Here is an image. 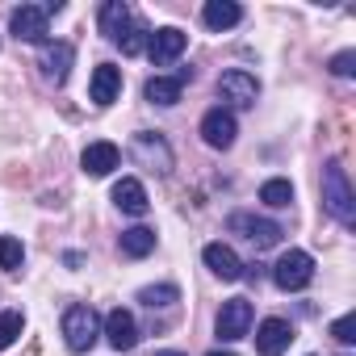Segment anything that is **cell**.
<instances>
[{
  "instance_id": "cell-1",
  "label": "cell",
  "mask_w": 356,
  "mask_h": 356,
  "mask_svg": "<svg viewBox=\"0 0 356 356\" xmlns=\"http://www.w3.org/2000/svg\"><path fill=\"white\" fill-rule=\"evenodd\" d=\"M323 210H327L343 231H352V227H356V197H352L348 172H343V163H339V159H331V163L323 168Z\"/></svg>"
},
{
  "instance_id": "cell-2",
  "label": "cell",
  "mask_w": 356,
  "mask_h": 356,
  "mask_svg": "<svg viewBox=\"0 0 356 356\" xmlns=\"http://www.w3.org/2000/svg\"><path fill=\"white\" fill-rule=\"evenodd\" d=\"M273 281H277V289H285V293L306 289V285L314 281V260H310V252L289 248V252L273 264Z\"/></svg>"
},
{
  "instance_id": "cell-3",
  "label": "cell",
  "mask_w": 356,
  "mask_h": 356,
  "mask_svg": "<svg viewBox=\"0 0 356 356\" xmlns=\"http://www.w3.org/2000/svg\"><path fill=\"white\" fill-rule=\"evenodd\" d=\"M97 335H101L97 310L92 306H67V314H63V339H67V348L72 352H88L97 343Z\"/></svg>"
},
{
  "instance_id": "cell-4",
  "label": "cell",
  "mask_w": 356,
  "mask_h": 356,
  "mask_svg": "<svg viewBox=\"0 0 356 356\" xmlns=\"http://www.w3.org/2000/svg\"><path fill=\"white\" fill-rule=\"evenodd\" d=\"M252 318H256L252 302H248V298H231V302H222L214 331H218V339H222V343H235V339H243V335L252 331Z\"/></svg>"
},
{
  "instance_id": "cell-5",
  "label": "cell",
  "mask_w": 356,
  "mask_h": 356,
  "mask_svg": "<svg viewBox=\"0 0 356 356\" xmlns=\"http://www.w3.org/2000/svg\"><path fill=\"white\" fill-rule=\"evenodd\" d=\"M227 227H231L235 235H243L252 248H277L281 235H285L281 222H273V218H256V214H231Z\"/></svg>"
},
{
  "instance_id": "cell-6",
  "label": "cell",
  "mask_w": 356,
  "mask_h": 356,
  "mask_svg": "<svg viewBox=\"0 0 356 356\" xmlns=\"http://www.w3.org/2000/svg\"><path fill=\"white\" fill-rule=\"evenodd\" d=\"M218 97L231 101V105H239V109H252L256 97H260V80L248 76V72H239V67H231V72L218 76Z\"/></svg>"
},
{
  "instance_id": "cell-7",
  "label": "cell",
  "mask_w": 356,
  "mask_h": 356,
  "mask_svg": "<svg viewBox=\"0 0 356 356\" xmlns=\"http://www.w3.org/2000/svg\"><path fill=\"white\" fill-rule=\"evenodd\" d=\"M134 159L143 163V168H151V172H172V147L159 138V134H151V130H143V134H134Z\"/></svg>"
},
{
  "instance_id": "cell-8",
  "label": "cell",
  "mask_w": 356,
  "mask_h": 356,
  "mask_svg": "<svg viewBox=\"0 0 356 356\" xmlns=\"http://www.w3.org/2000/svg\"><path fill=\"white\" fill-rule=\"evenodd\" d=\"M185 47H189V38L176 30V26H163V30H155L151 34V42H147V55H151V63L155 67H168L172 59H181L185 55Z\"/></svg>"
},
{
  "instance_id": "cell-9",
  "label": "cell",
  "mask_w": 356,
  "mask_h": 356,
  "mask_svg": "<svg viewBox=\"0 0 356 356\" xmlns=\"http://www.w3.org/2000/svg\"><path fill=\"white\" fill-rule=\"evenodd\" d=\"M189 80H193V72H189V67H181L176 76H151V80L143 84V97H147L151 105H176Z\"/></svg>"
},
{
  "instance_id": "cell-10",
  "label": "cell",
  "mask_w": 356,
  "mask_h": 356,
  "mask_svg": "<svg viewBox=\"0 0 356 356\" xmlns=\"http://www.w3.org/2000/svg\"><path fill=\"white\" fill-rule=\"evenodd\" d=\"M235 134H239V126H235V113L231 109H210L206 118H202V138L214 147V151H227L231 143H235Z\"/></svg>"
},
{
  "instance_id": "cell-11",
  "label": "cell",
  "mask_w": 356,
  "mask_h": 356,
  "mask_svg": "<svg viewBox=\"0 0 356 356\" xmlns=\"http://www.w3.org/2000/svg\"><path fill=\"white\" fill-rule=\"evenodd\" d=\"M289 343H293V327L285 318H264L256 327V352L260 356H281V352H289Z\"/></svg>"
},
{
  "instance_id": "cell-12",
  "label": "cell",
  "mask_w": 356,
  "mask_h": 356,
  "mask_svg": "<svg viewBox=\"0 0 356 356\" xmlns=\"http://www.w3.org/2000/svg\"><path fill=\"white\" fill-rule=\"evenodd\" d=\"M101 335H109V343H113L118 352H130V348L138 343V323H134L130 310L113 306V310L105 314V331H101Z\"/></svg>"
},
{
  "instance_id": "cell-13",
  "label": "cell",
  "mask_w": 356,
  "mask_h": 356,
  "mask_svg": "<svg viewBox=\"0 0 356 356\" xmlns=\"http://www.w3.org/2000/svg\"><path fill=\"white\" fill-rule=\"evenodd\" d=\"M9 26H13L17 42H42V38H47V13H42V5H22V9H13Z\"/></svg>"
},
{
  "instance_id": "cell-14",
  "label": "cell",
  "mask_w": 356,
  "mask_h": 356,
  "mask_svg": "<svg viewBox=\"0 0 356 356\" xmlns=\"http://www.w3.org/2000/svg\"><path fill=\"white\" fill-rule=\"evenodd\" d=\"M202 260H206V268H210L214 277H222V281H239V277H243V260H239L235 248H227V243H206Z\"/></svg>"
},
{
  "instance_id": "cell-15",
  "label": "cell",
  "mask_w": 356,
  "mask_h": 356,
  "mask_svg": "<svg viewBox=\"0 0 356 356\" xmlns=\"http://www.w3.org/2000/svg\"><path fill=\"white\" fill-rule=\"evenodd\" d=\"M118 92H122V72L113 67V63H101L97 72H92V84H88V97H92V105H113L118 101Z\"/></svg>"
},
{
  "instance_id": "cell-16",
  "label": "cell",
  "mask_w": 356,
  "mask_h": 356,
  "mask_svg": "<svg viewBox=\"0 0 356 356\" xmlns=\"http://www.w3.org/2000/svg\"><path fill=\"white\" fill-rule=\"evenodd\" d=\"M118 163H122V151H118L113 143H88L84 155H80V168H84L88 176H109Z\"/></svg>"
},
{
  "instance_id": "cell-17",
  "label": "cell",
  "mask_w": 356,
  "mask_h": 356,
  "mask_svg": "<svg viewBox=\"0 0 356 356\" xmlns=\"http://www.w3.org/2000/svg\"><path fill=\"white\" fill-rule=\"evenodd\" d=\"M72 59H76L72 42H42V72H47V80L63 84L67 72H72Z\"/></svg>"
},
{
  "instance_id": "cell-18",
  "label": "cell",
  "mask_w": 356,
  "mask_h": 356,
  "mask_svg": "<svg viewBox=\"0 0 356 356\" xmlns=\"http://www.w3.org/2000/svg\"><path fill=\"white\" fill-rule=\"evenodd\" d=\"M113 206H118L122 214H134V218H138V214H147L151 202H147V189L134 181V176H122V181L113 185Z\"/></svg>"
},
{
  "instance_id": "cell-19",
  "label": "cell",
  "mask_w": 356,
  "mask_h": 356,
  "mask_svg": "<svg viewBox=\"0 0 356 356\" xmlns=\"http://www.w3.org/2000/svg\"><path fill=\"white\" fill-rule=\"evenodd\" d=\"M126 30H130V9L122 5V0H105V5H101V34L109 42H122Z\"/></svg>"
},
{
  "instance_id": "cell-20",
  "label": "cell",
  "mask_w": 356,
  "mask_h": 356,
  "mask_svg": "<svg viewBox=\"0 0 356 356\" xmlns=\"http://www.w3.org/2000/svg\"><path fill=\"white\" fill-rule=\"evenodd\" d=\"M202 17H206V26L214 34H222V30H231V26L243 22V9L235 5V0H210V5L202 9Z\"/></svg>"
},
{
  "instance_id": "cell-21",
  "label": "cell",
  "mask_w": 356,
  "mask_h": 356,
  "mask_svg": "<svg viewBox=\"0 0 356 356\" xmlns=\"http://www.w3.org/2000/svg\"><path fill=\"white\" fill-rule=\"evenodd\" d=\"M122 252H126L130 260L151 256V252H155V231H147V227H130V231H122Z\"/></svg>"
},
{
  "instance_id": "cell-22",
  "label": "cell",
  "mask_w": 356,
  "mask_h": 356,
  "mask_svg": "<svg viewBox=\"0 0 356 356\" xmlns=\"http://www.w3.org/2000/svg\"><path fill=\"white\" fill-rule=\"evenodd\" d=\"M260 202L273 206V210H285V206L293 202V185L281 181V176H277V181H264V185H260Z\"/></svg>"
},
{
  "instance_id": "cell-23",
  "label": "cell",
  "mask_w": 356,
  "mask_h": 356,
  "mask_svg": "<svg viewBox=\"0 0 356 356\" xmlns=\"http://www.w3.org/2000/svg\"><path fill=\"white\" fill-rule=\"evenodd\" d=\"M138 302L151 306V310H163L172 302H181V289L176 285H147V289H138Z\"/></svg>"
},
{
  "instance_id": "cell-24",
  "label": "cell",
  "mask_w": 356,
  "mask_h": 356,
  "mask_svg": "<svg viewBox=\"0 0 356 356\" xmlns=\"http://www.w3.org/2000/svg\"><path fill=\"white\" fill-rule=\"evenodd\" d=\"M22 331H26V314L22 310H5V314H0V352H5L9 343H17Z\"/></svg>"
},
{
  "instance_id": "cell-25",
  "label": "cell",
  "mask_w": 356,
  "mask_h": 356,
  "mask_svg": "<svg viewBox=\"0 0 356 356\" xmlns=\"http://www.w3.org/2000/svg\"><path fill=\"white\" fill-rule=\"evenodd\" d=\"M22 264H26V248H22V239L5 235V239H0V268H5V273H17Z\"/></svg>"
},
{
  "instance_id": "cell-26",
  "label": "cell",
  "mask_w": 356,
  "mask_h": 356,
  "mask_svg": "<svg viewBox=\"0 0 356 356\" xmlns=\"http://www.w3.org/2000/svg\"><path fill=\"white\" fill-rule=\"evenodd\" d=\"M147 42H151V30L134 26V30H126V38H122L118 47H122V55H143V51H147Z\"/></svg>"
},
{
  "instance_id": "cell-27",
  "label": "cell",
  "mask_w": 356,
  "mask_h": 356,
  "mask_svg": "<svg viewBox=\"0 0 356 356\" xmlns=\"http://www.w3.org/2000/svg\"><path fill=\"white\" fill-rule=\"evenodd\" d=\"M331 335H335V343H356V314L335 318L331 323Z\"/></svg>"
},
{
  "instance_id": "cell-28",
  "label": "cell",
  "mask_w": 356,
  "mask_h": 356,
  "mask_svg": "<svg viewBox=\"0 0 356 356\" xmlns=\"http://www.w3.org/2000/svg\"><path fill=\"white\" fill-rule=\"evenodd\" d=\"M331 72H335V76H352V72H356V55H352V51H339V55L331 59Z\"/></svg>"
},
{
  "instance_id": "cell-29",
  "label": "cell",
  "mask_w": 356,
  "mask_h": 356,
  "mask_svg": "<svg viewBox=\"0 0 356 356\" xmlns=\"http://www.w3.org/2000/svg\"><path fill=\"white\" fill-rule=\"evenodd\" d=\"M210 356H235V352H222V348H214V352H210Z\"/></svg>"
},
{
  "instance_id": "cell-30",
  "label": "cell",
  "mask_w": 356,
  "mask_h": 356,
  "mask_svg": "<svg viewBox=\"0 0 356 356\" xmlns=\"http://www.w3.org/2000/svg\"><path fill=\"white\" fill-rule=\"evenodd\" d=\"M155 356H185V352H155Z\"/></svg>"
}]
</instances>
